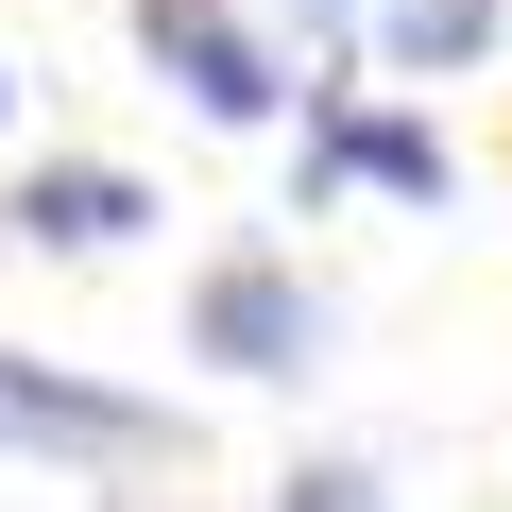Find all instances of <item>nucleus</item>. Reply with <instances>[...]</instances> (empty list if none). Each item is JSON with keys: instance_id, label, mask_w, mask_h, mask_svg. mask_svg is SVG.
<instances>
[{"instance_id": "f257e3e1", "label": "nucleus", "mask_w": 512, "mask_h": 512, "mask_svg": "<svg viewBox=\"0 0 512 512\" xmlns=\"http://www.w3.org/2000/svg\"><path fill=\"white\" fill-rule=\"evenodd\" d=\"M325 342H342V308L308 291V256H274V239L205 256V291H188V359H205V376L291 393V376H325Z\"/></svg>"}, {"instance_id": "f03ea898", "label": "nucleus", "mask_w": 512, "mask_h": 512, "mask_svg": "<svg viewBox=\"0 0 512 512\" xmlns=\"http://www.w3.org/2000/svg\"><path fill=\"white\" fill-rule=\"evenodd\" d=\"M325 188H376V205H444V188H461V154H444V120H410V103H359L342 69H308V137H291V222H308Z\"/></svg>"}, {"instance_id": "7ed1b4c3", "label": "nucleus", "mask_w": 512, "mask_h": 512, "mask_svg": "<svg viewBox=\"0 0 512 512\" xmlns=\"http://www.w3.org/2000/svg\"><path fill=\"white\" fill-rule=\"evenodd\" d=\"M0 444L18 461H188V410L120 393V376H69V359H18L0 342Z\"/></svg>"}, {"instance_id": "20e7f679", "label": "nucleus", "mask_w": 512, "mask_h": 512, "mask_svg": "<svg viewBox=\"0 0 512 512\" xmlns=\"http://www.w3.org/2000/svg\"><path fill=\"white\" fill-rule=\"evenodd\" d=\"M137 52H154V86H188V120H222V137H256V120L291 103V69L256 52L239 0H137Z\"/></svg>"}, {"instance_id": "39448f33", "label": "nucleus", "mask_w": 512, "mask_h": 512, "mask_svg": "<svg viewBox=\"0 0 512 512\" xmlns=\"http://www.w3.org/2000/svg\"><path fill=\"white\" fill-rule=\"evenodd\" d=\"M137 222H171L120 154H35L18 188H0V239H18V256H120Z\"/></svg>"}, {"instance_id": "423d86ee", "label": "nucleus", "mask_w": 512, "mask_h": 512, "mask_svg": "<svg viewBox=\"0 0 512 512\" xmlns=\"http://www.w3.org/2000/svg\"><path fill=\"white\" fill-rule=\"evenodd\" d=\"M495 35H512V0H376V18H359V52H393L410 86H461V69H495Z\"/></svg>"}, {"instance_id": "0eeeda50", "label": "nucleus", "mask_w": 512, "mask_h": 512, "mask_svg": "<svg viewBox=\"0 0 512 512\" xmlns=\"http://www.w3.org/2000/svg\"><path fill=\"white\" fill-rule=\"evenodd\" d=\"M274 512H393V495H376V461H291Z\"/></svg>"}, {"instance_id": "6e6552de", "label": "nucleus", "mask_w": 512, "mask_h": 512, "mask_svg": "<svg viewBox=\"0 0 512 512\" xmlns=\"http://www.w3.org/2000/svg\"><path fill=\"white\" fill-rule=\"evenodd\" d=\"M291 18H308V52H359V18H376V0H291Z\"/></svg>"}, {"instance_id": "1a4fd4ad", "label": "nucleus", "mask_w": 512, "mask_h": 512, "mask_svg": "<svg viewBox=\"0 0 512 512\" xmlns=\"http://www.w3.org/2000/svg\"><path fill=\"white\" fill-rule=\"evenodd\" d=\"M0 137H18V69H0Z\"/></svg>"}]
</instances>
